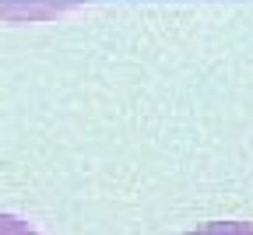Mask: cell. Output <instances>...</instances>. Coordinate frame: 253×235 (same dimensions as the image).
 I'll list each match as a JSON object with an SVG mask.
<instances>
[{
	"mask_svg": "<svg viewBox=\"0 0 253 235\" xmlns=\"http://www.w3.org/2000/svg\"><path fill=\"white\" fill-rule=\"evenodd\" d=\"M186 235H253V225L250 221H208Z\"/></svg>",
	"mask_w": 253,
	"mask_h": 235,
	"instance_id": "cell-1",
	"label": "cell"
},
{
	"mask_svg": "<svg viewBox=\"0 0 253 235\" xmlns=\"http://www.w3.org/2000/svg\"><path fill=\"white\" fill-rule=\"evenodd\" d=\"M0 235H39L36 228H32L28 221L14 218V214H4L0 211Z\"/></svg>",
	"mask_w": 253,
	"mask_h": 235,
	"instance_id": "cell-2",
	"label": "cell"
}]
</instances>
